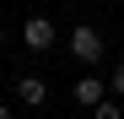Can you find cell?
Instances as JSON below:
<instances>
[{"instance_id": "cell-1", "label": "cell", "mask_w": 124, "mask_h": 119, "mask_svg": "<svg viewBox=\"0 0 124 119\" xmlns=\"http://www.w3.org/2000/svg\"><path fill=\"white\" fill-rule=\"evenodd\" d=\"M102 49H108V43H102V33H97V27H70V54L81 60V65H97Z\"/></svg>"}, {"instance_id": "cell-2", "label": "cell", "mask_w": 124, "mask_h": 119, "mask_svg": "<svg viewBox=\"0 0 124 119\" xmlns=\"http://www.w3.org/2000/svg\"><path fill=\"white\" fill-rule=\"evenodd\" d=\"M22 43L38 49V54L54 49V22H49V16H27V22H22Z\"/></svg>"}, {"instance_id": "cell-3", "label": "cell", "mask_w": 124, "mask_h": 119, "mask_svg": "<svg viewBox=\"0 0 124 119\" xmlns=\"http://www.w3.org/2000/svg\"><path fill=\"white\" fill-rule=\"evenodd\" d=\"M102 97H108V87H102V76H81V81H76V103H81V108H97Z\"/></svg>"}, {"instance_id": "cell-4", "label": "cell", "mask_w": 124, "mask_h": 119, "mask_svg": "<svg viewBox=\"0 0 124 119\" xmlns=\"http://www.w3.org/2000/svg\"><path fill=\"white\" fill-rule=\"evenodd\" d=\"M16 97H22L27 108H38L49 97V81H43V76H22V81H16Z\"/></svg>"}, {"instance_id": "cell-5", "label": "cell", "mask_w": 124, "mask_h": 119, "mask_svg": "<svg viewBox=\"0 0 124 119\" xmlns=\"http://www.w3.org/2000/svg\"><path fill=\"white\" fill-rule=\"evenodd\" d=\"M92 119H124V108H119V103H108V97H102V103L92 108Z\"/></svg>"}, {"instance_id": "cell-6", "label": "cell", "mask_w": 124, "mask_h": 119, "mask_svg": "<svg viewBox=\"0 0 124 119\" xmlns=\"http://www.w3.org/2000/svg\"><path fill=\"white\" fill-rule=\"evenodd\" d=\"M108 87H113V92L124 97V65H113V76H108Z\"/></svg>"}, {"instance_id": "cell-7", "label": "cell", "mask_w": 124, "mask_h": 119, "mask_svg": "<svg viewBox=\"0 0 124 119\" xmlns=\"http://www.w3.org/2000/svg\"><path fill=\"white\" fill-rule=\"evenodd\" d=\"M0 119H11V108H6V103H0Z\"/></svg>"}, {"instance_id": "cell-8", "label": "cell", "mask_w": 124, "mask_h": 119, "mask_svg": "<svg viewBox=\"0 0 124 119\" xmlns=\"http://www.w3.org/2000/svg\"><path fill=\"white\" fill-rule=\"evenodd\" d=\"M0 43H6V27H0Z\"/></svg>"}]
</instances>
